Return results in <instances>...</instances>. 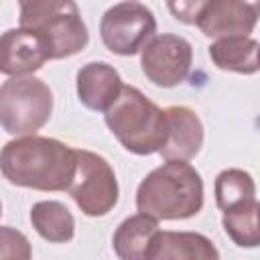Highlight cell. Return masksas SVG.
Listing matches in <instances>:
<instances>
[{
  "label": "cell",
  "instance_id": "1",
  "mask_svg": "<svg viewBox=\"0 0 260 260\" xmlns=\"http://www.w3.org/2000/svg\"><path fill=\"white\" fill-rule=\"evenodd\" d=\"M0 173L14 187L67 191L75 175V148L49 136H14L0 148Z\"/></svg>",
  "mask_w": 260,
  "mask_h": 260
},
{
  "label": "cell",
  "instance_id": "2",
  "mask_svg": "<svg viewBox=\"0 0 260 260\" xmlns=\"http://www.w3.org/2000/svg\"><path fill=\"white\" fill-rule=\"evenodd\" d=\"M203 179L189 160H165L136 189V209L158 221L189 219L203 209Z\"/></svg>",
  "mask_w": 260,
  "mask_h": 260
},
{
  "label": "cell",
  "instance_id": "3",
  "mask_svg": "<svg viewBox=\"0 0 260 260\" xmlns=\"http://www.w3.org/2000/svg\"><path fill=\"white\" fill-rule=\"evenodd\" d=\"M104 122L116 140L138 156L158 152L167 140L165 110L134 85H122L116 102L104 112Z\"/></svg>",
  "mask_w": 260,
  "mask_h": 260
},
{
  "label": "cell",
  "instance_id": "4",
  "mask_svg": "<svg viewBox=\"0 0 260 260\" xmlns=\"http://www.w3.org/2000/svg\"><path fill=\"white\" fill-rule=\"evenodd\" d=\"M18 24L45 41L49 59H67L87 47L89 32L75 0H18Z\"/></svg>",
  "mask_w": 260,
  "mask_h": 260
},
{
  "label": "cell",
  "instance_id": "5",
  "mask_svg": "<svg viewBox=\"0 0 260 260\" xmlns=\"http://www.w3.org/2000/svg\"><path fill=\"white\" fill-rule=\"evenodd\" d=\"M53 104V91L41 77H10L0 85V128L10 136L37 134L51 120Z\"/></svg>",
  "mask_w": 260,
  "mask_h": 260
},
{
  "label": "cell",
  "instance_id": "6",
  "mask_svg": "<svg viewBox=\"0 0 260 260\" xmlns=\"http://www.w3.org/2000/svg\"><path fill=\"white\" fill-rule=\"evenodd\" d=\"M75 205L87 217L108 215L118 199L120 185L108 158L91 150H75V175L67 187Z\"/></svg>",
  "mask_w": 260,
  "mask_h": 260
},
{
  "label": "cell",
  "instance_id": "7",
  "mask_svg": "<svg viewBox=\"0 0 260 260\" xmlns=\"http://www.w3.org/2000/svg\"><path fill=\"white\" fill-rule=\"evenodd\" d=\"M154 12L136 0H124L110 6L100 20V37L104 47L120 57H132L140 53L144 43L154 37Z\"/></svg>",
  "mask_w": 260,
  "mask_h": 260
},
{
  "label": "cell",
  "instance_id": "8",
  "mask_svg": "<svg viewBox=\"0 0 260 260\" xmlns=\"http://www.w3.org/2000/svg\"><path fill=\"white\" fill-rule=\"evenodd\" d=\"M191 65L193 47L181 35H154L140 49V69L156 87H177L187 79Z\"/></svg>",
  "mask_w": 260,
  "mask_h": 260
},
{
  "label": "cell",
  "instance_id": "9",
  "mask_svg": "<svg viewBox=\"0 0 260 260\" xmlns=\"http://www.w3.org/2000/svg\"><path fill=\"white\" fill-rule=\"evenodd\" d=\"M260 0H207L195 26L209 39L246 35L256 28Z\"/></svg>",
  "mask_w": 260,
  "mask_h": 260
},
{
  "label": "cell",
  "instance_id": "10",
  "mask_svg": "<svg viewBox=\"0 0 260 260\" xmlns=\"http://www.w3.org/2000/svg\"><path fill=\"white\" fill-rule=\"evenodd\" d=\"M49 59L45 41L26 26L8 28L0 35V73L8 77L32 75Z\"/></svg>",
  "mask_w": 260,
  "mask_h": 260
},
{
  "label": "cell",
  "instance_id": "11",
  "mask_svg": "<svg viewBox=\"0 0 260 260\" xmlns=\"http://www.w3.org/2000/svg\"><path fill=\"white\" fill-rule=\"evenodd\" d=\"M167 140L158 154L165 160H193L203 146V122L195 110L187 106L165 108Z\"/></svg>",
  "mask_w": 260,
  "mask_h": 260
},
{
  "label": "cell",
  "instance_id": "12",
  "mask_svg": "<svg viewBox=\"0 0 260 260\" xmlns=\"http://www.w3.org/2000/svg\"><path fill=\"white\" fill-rule=\"evenodd\" d=\"M118 69L106 61H91L77 69L75 89L77 100L91 112H106L122 91Z\"/></svg>",
  "mask_w": 260,
  "mask_h": 260
},
{
  "label": "cell",
  "instance_id": "13",
  "mask_svg": "<svg viewBox=\"0 0 260 260\" xmlns=\"http://www.w3.org/2000/svg\"><path fill=\"white\" fill-rule=\"evenodd\" d=\"M213 242L197 232L158 230L148 246L146 260H217Z\"/></svg>",
  "mask_w": 260,
  "mask_h": 260
},
{
  "label": "cell",
  "instance_id": "14",
  "mask_svg": "<svg viewBox=\"0 0 260 260\" xmlns=\"http://www.w3.org/2000/svg\"><path fill=\"white\" fill-rule=\"evenodd\" d=\"M211 63L221 71H232L240 75L258 73V41L246 35L219 37L207 47Z\"/></svg>",
  "mask_w": 260,
  "mask_h": 260
},
{
  "label": "cell",
  "instance_id": "15",
  "mask_svg": "<svg viewBox=\"0 0 260 260\" xmlns=\"http://www.w3.org/2000/svg\"><path fill=\"white\" fill-rule=\"evenodd\" d=\"M158 230V219L146 213L138 211L126 217L112 236L114 254L122 260H146L150 240Z\"/></svg>",
  "mask_w": 260,
  "mask_h": 260
},
{
  "label": "cell",
  "instance_id": "16",
  "mask_svg": "<svg viewBox=\"0 0 260 260\" xmlns=\"http://www.w3.org/2000/svg\"><path fill=\"white\" fill-rule=\"evenodd\" d=\"M30 223L35 232L51 242V244H65L71 242L75 236V217L69 207L55 199L37 201L30 207Z\"/></svg>",
  "mask_w": 260,
  "mask_h": 260
},
{
  "label": "cell",
  "instance_id": "17",
  "mask_svg": "<svg viewBox=\"0 0 260 260\" xmlns=\"http://www.w3.org/2000/svg\"><path fill=\"white\" fill-rule=\"evenodd\" d=\"M213 193H215V205L219 207V211H228L248 201H254L256 183H254V177L244 169H223L215 177Z\"/></svg>",
  "mask_w": 260,
  "mask_h": 260
},
{
  "label": "cell",
  "instance_id": "18",
  "mask_svg": "<svg viewBox=\"0 0 260 260\" xmlns=\"http://www.w3.org/2000/svg\"><path fill=\"white\" fill-rule=\"evenodd\" d=\"M258 199L238 205L234 209L221 211V225L228 238L240 248H256L260 242V228H258Z\"/></svg>",
  "mask_w": 260,
  "mask_h": 260
},
{
  "label": "cell",
  "instance_id": "19",
  "mask_svg": "<svg viewBox=\"0 0 260 260\" xmlns=\"http://www.w3.org/2000/svg\"><path fill=\"white\" fill-rule=\"evenodd\" d=\"M32 256V248L28 238L10 225H0V260H28Z\"/></svg>",
  "mask_w": 260,
  "mask_h": 260
},
{
  "label": "cell",
  "instance_id": "20",
  "mask_svg": "<svg viewBox=\"0 0 260 260\" xmlns=\"http://www.w3.org/2000/svg\"><path fill=\"white\" fill-rule=\"evenodd\" d=\"M171 16L183 24H195L207 0H165Z\"/></svg>",
  "mask_w": 260,
  "mask_h": 260
},
{
  "label": "cell",
  "instance_id": "21",
  "mask_svg": "<svg viewBox=\"0 0 260 260\" xmlns=\"http://www.w3.org/2000/svg\"><path fill=\"white\" fill-rule=\"evenodd\" d=\"M0 217H2V201H0Z\"/></svg>",
  "mask_w": 260,
  "mask_h": 260
}]
</instances>
